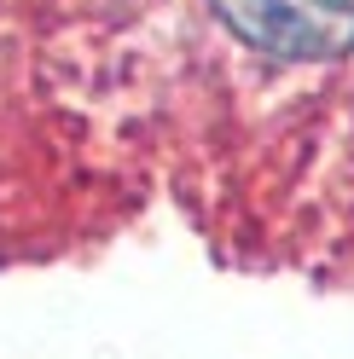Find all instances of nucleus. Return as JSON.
<instances>
[{
	"mask_svg": "<svg viewBox=\"0 0 354 359\" xmlns=\"http://www.w3.org/2000/svg\"><path fill=\"white\" fill-rule=\"evenodd\" d=\"M209 12L268 64H337L354 53V0H209Z\"/></svg>",
	"mask_w": 354,
	"mask_h": 359,
	"instance_id": "f257e3e1",
	"label": "nucleus"
}]
</instances>
